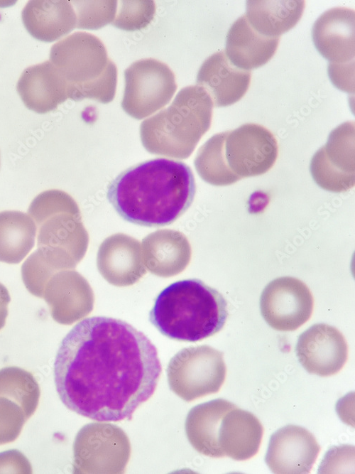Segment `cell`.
<instances>
[{
  "instance_id": "1",
  "label": "cell",
  "mask_w": 355,
  "mask_h": 474,
  "mask_svg": "<svg viewBox=\"0 0 355 474\" xmlns=\"http://www.w3.org/2000/svg\"><path fill=\"white\" fill-rule=\"evenodd\" d=\"M162 372L154 344L121 319L92 316L64 337L54 380L64 405L98 421L130 420L153 394Z\"/></svg>"
},
{
  "instance_id": "2",
  "label": "cell",
  "mask_w": 355,
  "mask_h": 474,
  "mask_svg": "<svg viewBox=\"0 0 355 474\" xmlns=\"http://www.w3.org/2000/svg\"><path fill=\"white\" fill-rule=\"evenodd\" d=\"M195 191V178L187 164L158 158L122 171L109 183L107 198L124 220L162 227L187 210Z\"/></svg>"
},
{
  "instance_id": "3",
  "label": "cell",
  "mask_w": 355,
  "mask_h": 474,
  "mask_svg": "<svg viewBox=\"0 0 355 474\" xmlns=\"http://www.w3.org/2000/svg\"><path fill=\"white\" fill-rule=\"evenodd\" d=\"M278 152L276 139L268 129L248 123L213 135L199 149L194 163L202 180L224 186L266 173Z\"/></svg>"
},
{
  "instance_id": "4",
  "label": "cell",
  "mask_w": 355,
  "mask_h": 474,
  "mask_svg": "<svg viewBox=\"0 0 355 474\" xmlns=\"http://www.w3.org/2000/svg\"><path fill=\"white\" fill-rule=\"evenodd\" d=\"M226 305L217 290L200 279L180 280L156 296L149 321L168 338L200 341L222 329L228 316Z\"/></svg>"
},
{
  "instance_id": "5",
  "label": "cell",
  "mask_w": 355,
  "mask_h": 474,
  "mask_svg": "<svg viewBox=\"0 0 355 474\" xmlns=\"http://www.w3.org/2000/svg\"><path fill=\"white\" fill-rule=\"evenodd\" d=\"M213 106L202 87L196 85L182 88L168 108L141 122L140 136L143 147L152 154L188 158L210 128Z\"/></svg>"
},
{
  "instance_id": "6",
  "label": "cell",
  "mask_w": 355,
  "mask_h": 474,
  "mask_svg": "<svg viewBox=\"0 0 355 474\" xmlns=\"http://www.w3.org/2000/svg\"><path fill=\"white\" fill-rule=\"evenodd\" d=\"M50 62L65 82L68 98L104 104L114 99L117 68L94 35L75 32L59 41L50 48Z\"/></svg>"
},
{
  "instance_id": "7",
  "label": "cell",
  "mask_w": 355,
  "mask_h": 474,
  "mask_svg": "<svg viewBox=\"0 0 355 474\" xmlns=\"http://www.w3.org/2000/svg\"><path fill=\"white\" fill-rule=\"evenodd\" d=\"M28 213L38 228V248L31 254L53 274L82 257L87 237L72 196L60 190H45L33 200Z\"/></svg>"
},
{
  "instance_id": "8",
  "label": "cell",
  "mask_w": 355,
  "mask_h": 474,
  "mask_svg": "<svg viewBox=\"0 0 355 474\" xmlns=\"http://www.w3.org/2000/svg\"><path fill=\"white\" fill-rule=\"evenodd\" d=\"M124 111L136 119L146 118L169 103L177 90L172 70L164 63L143 58L124 71Z\"/></svg>"
},
{
  "instance_id": "9",
  "label": "cell",
  "mask_w": 355,
  "mask_h": 474,
  "mask_svg": "<svg viewBox=\"0 0 355 474\" xmlns=\"http://www.w3.org/2000/svg\"><path fill=\"white\" fill-rule=\"evenodd\" d=\"M354 122H344L331 131L310 162L312 177L320 188L341 193L354 186Z\"/></svg>"
},
{
  "instance_id": "10",
  "label": "cell",
  "mask_w": 355,
  "mask_h": 474,
  "mask_svg": "<svg viewBox=\"0 0 355 474\" xmlns=\"http://www.w3.org/2000/svg\"><path fill=\"white\" fill-rule=\"evenodd\" d=\"M313 297L307 285L291 276L277 278L263 289L261 313L273 329L293 331L307 322L313 311Z\"/></svg>"
},
{
  "instance_id": "11",
  "label": "cell",
  "mask_w": 355,
  "mask_h": 474,
  "mask_svg": "<svg viewBox=\"0 0 355 474\" xmlns=\"http://www.w3.org/2000/svg\"><path fill=\"white\" fill-rule=\"evenodd\" d=\"M354 10L334 7L324 12L312 29L313 43L329 61L328 74L354 72Z\"/></svg>"
},
{
  "instance_id": "12",
  "label": "cell",
  "mask_w": 355,
  "mask_h": 474,
  "mask_svg": "<svg viewBox=\"0 0 355 474\" xmlns=\"http://www.w3.org/2000/svg\"><path fill=\"white\" fill-rule=\"evenodd\" d=\"M295 352L307 372L327 377L342 370L347 360L348 346L344 335L335 327L317 323L299 335Z\"/></svg>"
},
{
  "instance_id": "13",
  "label": "cell",
  "mask_w": 355,
  "mask_h": 474,
  "mask_svg": "<svg viewBox=\"0 0 355 474\" xmlns=\"http://www.w3.org/2000/svg\"><path fill=\"white\" fill-rule=\"evenodd\" d=\"M320 451L315 436L306 429L287 425L270 438L265 461L277 474L309 473Z\"/></svg>"
},
{
  "instance_id": "14",
  "label": "cell",
  "mask_w": 355,
  "mask_h": 474,
  "mask_svg": "<svg viewBox=\"0 0 355 474\" xmlns=\"http://www.w3.org/2000/svg\"><path fill=\"white\" fill-rule=\"evenodd\" d=\"M251 76V71L236 68L224 50H220L203 62L197 72V85L208 93L215 107H226L244 96Z\"/></svg>"
},
{
  "instance_id": "15",
  "label": "cell",
  "mask_w": 355,
  "mask_h": 474,
  "mask_svg": "<svg viewBox=\"0 0 355 474\" xmlns=\"http://www.w3.org/2000/svg\"><path fill=\"white\" fill-rule=\"evenodd\" d=\"M16 89L25 106L38 114L55 110L68 98L66 83L50 60L26 68Z\"/></svg>"
},
{
  "instance_id": "16",
  "label": "cell",
  "mask_w": 355,
  "mask_h": 474,
  "mask_svg": "<svg viewBox=\"0 0 355 474\" xmlns=\"http://www.w3.org/2000/svg\"><path fill=\"white\" fill-rule=\"evenodd\" d=\"M279 41L280 37H268L257 32L244 14L230 27L224 52L234 65L250 71L263 66L271 59Z\"/></svg>"
},
{
  "instance_id": "17",
  "label": "cell",
  "mask_w": 355,
  "mask_h": 474,
  "mask_svg": "<svg viewBox=\"0 0 355 474\" xmlns=\"http://www.w3.org/2000/svg\"><path fill=\"white\" fill-rule=\"evenodd\" d=\"M263 428L252 413L239 408L229 411L222 418L218 442L223 457L246 460L258 451Z\"/></svg>"
},
{
  "instance_id": "18",
  "label": "cell",
  "mask_w": 355,
  "mask_h": 474,
  "mask_svg": "<svg viewBox=\"0 0 355 474\" xmlns=\"http://www.w3.org/2000/svg\"><path fill=\"white\" fill-rule=\"evenodd\" d=\"M23 25L35 38L52 42L77 26V16L70 1H30L21 13Z\"/></svg>"
},
{
  "instance_id": "19",
  "label": "cell",
  "mask_w": 355,
  "mask_h": 474,
  "mask_svg": "<svg viewBox=\"0 0 355 474\" xmlns=\"http://www.w3.org/2000/svg\"><path fill=\"white\" fill-rule=\"evenodd\" d=\"M188 350L186 400L217 392L226 377L223 352L208 345L190 348Z\"/></svg>"
},
{
  "instance_id": "20",
  "label": "cell",
  "mask_w": 355,
  "mask_h": 474,
  "mask_svg": "<svg viewBox=\"0 0 355 474\" xmlns=\"http://www.w3.org/2000/svg\"><path fill=\"white\" fill-rule=\"evenodd\" d=\"M305 1L249 0L246 17L259 33L271 38L280 37L293 28L300 19Z\"/></svg>"
},
{
  "instance_id": "21",
  "label": "cell",
  "mask_w": 355,
  "mask_h": 474,
  "mask_svg": "<svg viewBox=\"0 0 355 474\" xmlns=\"http://www.w3.org/2000/svg\"><path fill=\"white\" fill-rule=\"evenodd\" d=\"M236 406L231 402L217 399L195 407L190 413L189 431L191 441L201 453L222 458L218 437L223 416Z\"/></svg>"
},
{
  "instance_id": "22",
  "label": "cell",
  "mask_w": 355,
  "mask_h": 474,
  "mask_svg": "<svg viewBox=\"0 0 355 474\" xmlns=\"http://www.w3.org/2000/svg\"><path fill=\"white\" fill-rule=\"evenodd\" d=\"M36 225L25 212H0V262L20 263L34 246Z\"/></svg>"
},
{
  "instance_id": "23",
  "label": "cell",
  "mask_w": 355,
  "mask_h": 474,
  "mask_svg": "<svg viewBox=\"0 0 355 474\" xmlns=\"http://www.w3.org/2000/svg\"><path fill=\"white\" fill-rule=\"evenodd\" d=\"M40 394L38 384L30 372L17 367L0 370V395L16 402L28 419L38 407Z\"/></svg>"
},
{
  "instance_id": "24",
  "label": "cell",
  "mask_w": 355,
  "mask_h": 474,
  "mask_svg": "<svg viewBox=\"0 0 355 474\" xmlns=\"http://www.w3.org/2000/svg\"><path fill=\"white\" fill-rule=\"evenodd\" d=\"M143 243L151 264L165 262L185 266L190 260V244L185 237L178 232L157 231L146 237Z\"/></svg>"
},
{
  "instance_id": "25",
  "label": "cell",
  "mask_w": 355,
  "mask_h": 474,
  "mask_svg": "<svg viewBox=\"0 0 355 474\" xmlns=\"http://www.w3.org/2000/svg\"><path fill=\"white\" fill-rule=\"evenodd\" d=\"M76 9L77 26L83 29H98L114 21L116 1H71Z\"/></svg>"
},
{
  "instance_id": "26",
  "label": "cell",
  "mask_w": 355,
  "mask_h": 474,
  "mask_svg": "<svg viewBox=\"0 0 355 474\" xmlns=\"http://www.w3.org/2000/svg\"><path fill=\"white\" fill-rule=\"evenodd\" d=\"M111 25L118 28L133 31L146 28L155 12L153 1H121Z\"/></svg>"
},
{
  "instance_id": "27",
  "label": "cell",
  "mask_w": 355,
  "mask_h": 474,
  "mask_svg": "<svg viewBox=\"0 0 355 474\" xmlns=\"http://www.w3.org/2000/svg\"><path fill=\"white\" fill-rule=\"evenodd\" d=\"M28 419L15 401L0 395V445L14 441Z\"/></svg>"
},
{
  "instance_id": "28",
  "label": "cell",
  "mask_w": 355,
  "mask_h": 474,
  "mask_svg": "<svg viewBox=\"0 0 355 474\" xmlns=\"http://www.w3.org/2000/svg\"><path fill=\"white\" fill-rule=\"evenodd\" d=\"M31 473L27 458L18 451L11 450L0 453V473Z\"/></svg>"
},
{
  "instance_id": "29",
  "label": "cell",
  "mask_w": 355,
  "mask_h": 474,
  "mask_svg": "<svg viewBox=\"0 0 355 474\" xmlns=\"http://www.w3.org/2000/svg\"><path fill=\"white\" fill-rule=\"evenodd\" d=\"M10 301L11 297L7 289L0 283V330L5 325Z\"/></svg>"
},
{
  "instance_id": "30",
  "label": "cell",
  "mask_w": 355,
  "mask_h": 474,
  "mask_svg": "<svg viewBox=\"0 0 355 474\" xmlns=\"http://www.w3.org/2000/svg\"><path fill=\"white\" fill-rule=\"evenodd\" d=\"M0 166H1V160H0Z\"/></svg>"
}]
</instances>
